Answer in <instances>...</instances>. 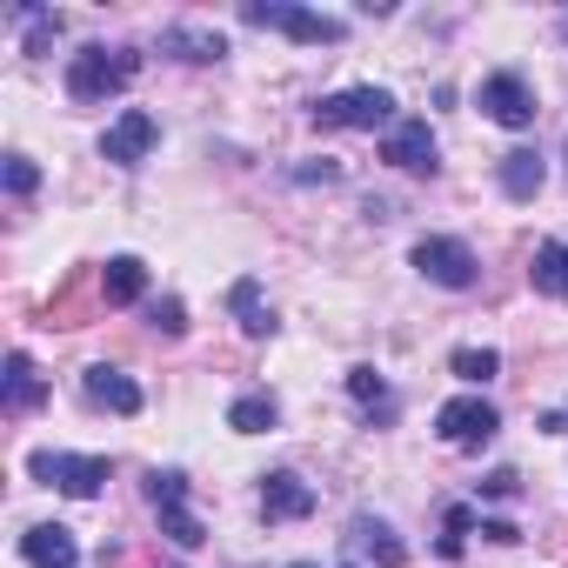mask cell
<instances>
[{
	"label": "cell",
	"instance_id": "obj_18",
	"mask_svg": "<svg viewBox=\"0 0 568 568\" xmlns=\"http://www.w3.org/2000/svg\"><path fill=\"white\" fill-rule=\"evenodd\" d=\"M227 308H234V322H241V335H247V342H267V335H274V308L261 302V281H247V274H241L234 288H227Z\"/></svg>",
	"mask_w": 568,
	"mask_h": 568
},
{
	"label": "cell",
	"instance_id": "obj_30",
	"mask_svg": "<svg viewBox=\"0 0 568 568\" xmlns=\"http://www.w3.org/2000/svg\"><path fill=\"white\" fill-rule=\"evenodd\" d=\"M295 181H302V187H315V181L328 187V181H342V161H328V154H322V161H302V168H295Z\"/></svg>",
	"mask_w": 568,
	"mask_h": 568
},
{
	"label": "cell",
	"instance_id": "obj_32",
	"mask_svg": "<svg viewBox=\"0 0 568 568\" xmlns=\"http://www.w3.org/2000/svg\"><path fill=\"white\" fill-rule=\"evenodd\" d=\"M541 428H548V435H561V428H568V415H541Z\"/></svg>",
	"mask_w": 568,
	"mask_h": 568
},
{
	"label": "cell",
	"instance_id": "obj_22",
	"mask_svg": "<svg viewBox=\"0 0 568 568\" xmlns=\"http://www.w3.org/2000/svg\"><path fill=\"white\" fill-rule=\"evenodd\" d=\"M274 415H281V408H274V395H241V402L227 408V428H234V435H267V428H274Z\"/></svg>",
	"mask_w": 568,
	"mask_h": 568
},
{
	"label": "cell",
	"instance_id": "obj_25",
	"mask_svg": "<svg viewBox=\"0 0 568 568\" xmlns=\"http://www.w3.org/2000/svg\"><path fill=\"white\" fill-rule=\"evenodd\" d=\"M468 535H475V508H468V501H455V508H448V515H442V555H448V561H455V555H462V541H468Z\"/></svg>",
	"mask_w": 568,
	"mask_h": 568
},
{
	"label": "cell",
	"instance_id": "obj_21",
	"mask_svg": "<svg viewBox=\"0 0 568 568\" xmlns=\"http://www.w3.org/2000/svg\"><path fill=\"white\" fill-rule=\"evenodd\" d=\"M355 548H362L375 568H402V561H408V548L395 541V528L375 521V515H355Z\"/></svg>",
	"mask_w": 568,
	"mask_h": 568
},
{
	"label": "cell",
	"instance_id": "obj_26",
	"mask_svg": "<svg viewBox=\"0 0 568 568\" xmlns=\"http://www.w3.org/2000/svg\"><path fill=\"white\" fill-rule=\"evenodd\" d=\"M348 395H355L362 408H382V415H388V382H382L375 368H348Z\"/></svg>",
	"mask_w": 568,
	"mask_h": 568
},
{
	"label": "cell",
	"instance_id": "obj_17",
	"mask_svg": "<svg viewBox=\"0 0 568 568\" xmlns=\"http://www.w3.org/2000/svg\"><path fill=\"white\" fill-rule=\"evenodd\" d=\"M528 281H535V295H548V302H568V241H535Z\"/></svg>",
	"mask_w": 568,
	"mask_h": 568
},
{
	"label": "cell",
	"instance_id": "obj_5",
	"mask_svg": "<svg viewBox=\"0 0 568 568\" xmlns=\"http://www.w3.org/2000/svg\"><path fill=\"white\" fill-rule=\"evenodd\" d=\"M28 468H34V481L61 488V495H74V501H94V495H101V481L114 475V468H108V455H54V448L28 455Z\"/></svg>",
	"mask_w": 568,
	"mask_h": 568
},
{
	"label": "cell",
	"instance_id": "obj_29",
	"mask_svg": "<svg viewBox=\"0 0 568 568\" xmlns=\"http://www.w3.org/2000/svg\"><path fill=\"white\" fill-rule=\"evenodd\" d=\"M481 495H488V501H515V495H521V475H515V468H488V475H481Z\"/></svg>",
	"mask_w": 568,
	"mask_h": 568
},
{
	"label": "cell",
	"instance_id": "obj_20",
	"mask_svg": "<svg viewBox=\"0 0 568 568\" xmlns=\"http://www.w3.org/2000/svg\"><path fill=\"white\" fill-rule=\"evenodd\" d=\"M161 54H174V61H221L227 54V41L221 34H207V28H161Z\"/></svg>",
	"mask_w": 568,
	"mask_h": 568
},
{
	"label": "cell",
	"instance_id": "obj_16",
	"mask_svg": "<svg viewBox=\"0 0 568 568\" xmlns=\"http://www.w3.org/2000/svg\"><path fill=\"white\" fill-rule=\"evenodd\" d=\"M48 402V375L34 368V355H8V415H34Z\"/></svg>",
	"mask_w": 568,
	"mask_h": 568
},
{
	"label": "cell",
	"instance_id": "obj_27",
	"mask_svg": "<svg viewBox=\"0 0 568 568\" xmlns=\"http://www.w3.org/2000/svg\"><path fill=\"white\" fill-rule=\"evenodd\" d=\"M148 322L161 328V335H187V308L168 295V302H148Z\"/></svg>",
	"mask_w": 568,
	"mask_h": 568
},
{
	"label": "cell",
	"instance_id": "obj_4",
	"mask_svg": "<svg viewBox=\"0 0 568 568\" xmlns=\"http://www.w3.org/2000/svg\"><path fill=\"white\" fill-rule=\"evenodd\" d=\"M148 501H154L161 535H168L174 548H201V541H207V528H201L194 508H187V475H181V468H154V475H148Z\"/></svg>",
	"mask_w": 568,
	"mask_h": 568
},
{
	"label": "cell",
	"instance_id": "obj_28",
	"mask_svg": "<svg viewBox=\"0 0 568 568\" xmlns=\"http://www.w3.org/2000/svg\"><path fill=\"white\" fill-rule=\"evenodd\" d=\"M41 187V168L28 154H8V194H34Z\"/></svg>",
	"mask_w": 568,
	"mask_h": 568
},
{
	"label": "cell",
	"instance_id": "obj_1",
	"mask_svg": "<svg viewBox=\"0 0 568 568\" xmlns=\"http://www.w3.org/2000/svg\"><path fill=\"white\" fill-rule=\"evenodd\" d=\"M141 81V54L134 48H81L68 61V94L74 101H108V94H128Z\"/></svg>",
	"mask_w": 568,
	"mask_h": 568
},
{
	"label": "cell",
	"instance_id": "obj_19",
	"mask_svg": "<svg viewBox=\"0 0 568 568\" xmlns=\"http://www.w3.org/2000/svg\"><path fill=\"white\" fill-rule=\"evenodd\" d=\"M541 181H548V168H541V154H535V148L501 154V194H508V201H535V194H541Z\"/></svg>",
	"mask_w": 568,
	"mask_h": 568
},
{
	"label": "cell",
	"instance_id": "obj_3",
	"mask_svg": "<svg viewBox=\"0 0 568 568\" xmlns=\"http://www.w3.org/2000/svg\"><path fill=\"white\" fill-rule=\"evenodd\" d=\"M241 21L247 28H281V34H288V41H302V48H335L348 28L335 21V14H315V8H288V0H247V8H241Z\"/></svg>",
	"mask_w": 568,
	"mask_h": 568
},
{
	"label": "cell",
	"instance_id": "obj_31",
	"mask_svg": "<svg viewBox=\"0 0 568 568\" xmlns=\"http://www.w3.org/2000/svg\"><path fill=\"white\" fill-rule=\"evenodd\" d=\"M481 535H488V541H501V548H508V541H521V528H515V521H501V515H488V521H481Z\"/></svg>",
	"mask_w": 568,
	"mask_h": 568
},
{
	"label": "cell",
	"instance_id": "obj_6",
	"mask_svg": "<svg viewBox=\"0 0 568 568\" xmlns=\"http://www.w3.org/2000/svg\"><path fill=\"white\" fill-rule=\"evenodd\" d=\"M435 435H442L448 448H488V442L501 435V415H495L481 395H455V402L435 408Z\"/></svg>",
	"mask_w": 568,
	"mask_h": 568
},
{
	"label": "cell",
	"instance_id": "obj_33",
	"mask_svg": "<svg viewBox=\"0 0 568 568\" xmlns=\"http://www.w3.org/2000/svg\"><path fill=\"white\" fill-rule=\"evenodd\" d=\"M295 568H315V561H295Z\"/></svg>",
	"mask_w": 568,
	"mask_h": 568
},
{
	"label": "cell",
	"instance_id": "obj_24",
	"mask_svg": "<svg viewBox=\"0 0 568 568\" xmlns=\"http://www.w3.org/2000/svg\"><path fill=\"white\" fill-rule=\"evenodd\" d=\"M448 368H455L468 388H481V382H495V375H501V355H495V348H455V355H448Z\"/></svg>",
	"mask_w": 568,
	"mask_h": 568
},
{
	"label": "cell",
	"instance_id": "obj_23",
	"mask_svg": "<svg viewBox=\"0 0 568 568\" xmlns=\"http://www.w3.org/2000/svg\"><path fill=\"white\" fill-rule=\"evenodd\" d=\"M14 21L28 28V54H48L54 34H61V14L54 8H34V0H28V8H14Z\"/></svg>",
	"mask_w": 568,
	"mask_h": 568
},
{
	"label": "cell",
	"instance_id": "obj_14",
	"mask_svg": "<svg viewBox=\"0 0 568 568\" xmlns=\"http://www.w3.org/2000/svg\"><path fill=\"white\" fill-rule=\"evenodd\" d=\"M81 395H88L94 408H108V415H141V388H134L121 368H108V362H94V368L81 375Z\"/></svg>",
	"mask_w": 568,
	"mask_h": 568
},
{
	"label": "cell",
	"instance_id": "obj_10",
	"mask_svg": "<svg viewBox=\"0 0 568 568\" xmlns=\"http://www.w3.org/2000/svg\"><path fill=\"white\" fill-rule=\"evenodd\" d=\"M475 101H481V114H488V121H501V128H535V114H541V108H535V94H528V81H521V74H508V68H501V74H488Z\"/></svg>",
	"mask_w": 568,
	"mask_h": 568
},
{
	"label": "cell",
	"instance_id": "obj_13",
	"mask_svg": "<svg viewBox=\"0 0 568 568\" xmlns=\"http://www.w3.org/2000/svg\"><path fill=\"white\" fill-rule=\"evenodd\" d=\"M21 555H28V568H81V541H74V528H61V521L28 528V535H21Z\"/></svg>",
	"mask_w": 568,
	"mask_h": 568
},
{
	"label": "cell",
	"instance_id": "obj_12",
	"mask_svg": "<svg viewBox=\"0 0 568 568\" xmlns=\"http://www.w3.org/2000/svg\"><path fill=\"white\" fill-rule=\"evenodd\" d=\"M261 515L267 521H308L315 515V488L295 468H274V475H261Z\"/></svg>",
	"mask_w": 568,
	"mask_h": 568
},
{
	"label": "cell",
	"instance_id": "obj_11",
	"mask_svg": "<svg viewBox=\"0 0 568 568\" xmlns=\"http://www.w3.org/2000/svg\"><path fill=\"white\" fill-rule=\"evenodd\" d=\"M94 308H108V302H101V274L74 267L61 288H54V302H48V328H88Z\"/></svg>",
	"mask_w": 568,
	"mask_h": 568
},
{
	"label": "cell",
	"instance_id": "obj_2",
	"mask_svg": "<svg viewBox=\"0 0 568 568\" xmlns=\"http://www.w3.org/2000/svg\"><path fill=\"white\" fill-rule=\"evenodd\" d=\"M402 114H395V94L388 88H342L315 108V128H355V134H388Z\"/></svg>",
	"mask_w": 568,
	"mask_h": 568
},
{
	"label": "cell",
	"instance_id": "obj_8",
	"mask_svg": "<svg viewBox=\"0 0 568 568\" xmlns=\"http://www.w3.org/2000/svg\"><path fill=\"white\" fill-rule=\"evenodd\" d=\"M154 141H161V121H154L148 108H128V114L101 134V161H114V168H141V161L154 154Z\"/></svg>",
	"mask_w": 568,
	"mask_h": 568
},
{
	"label": "cell",
	"instance_id": "obj_9",
	"mask_svg": "<svg viewBox=\"0 0 568 568\" xmlns=\"http://www.w3.org/2000/svg\"><path fill=\"white\" fill-rule=\"evenodd\" d=\"M382 161L402 168V174H435V168H442V161H435V128L415 121V114H402V121L382 134Z\"/></svg>",
	"mask_w": 568,
	"mask_h": 568
},
{
	"label": "cell",
	"instance_id": "obj_15",
	"mask_svg": "<svg viewBox=\"0 0 568 568\" xmlns=\"http://www.w3.org/2000/svg\"><path fill=\"white\" fill-rule=\"evenodd\" d=\"M148 295V261L141 254H114L108 267H101V302L108 308H134Z\"/></svg>",
	"mask_w": 568,
	"mask_h": 568
},
{
	"label": "cell",
	"instance_id": "obj_7",
	"mask_svg": "<svg viewBox=\"0 0 568 568\" xmlns=\"http://www.w3.org/2000/svg\"><path fill=\"white\" fill-rule=\"evenodd\" d=\"M415 274H428L435 288H475V254H468V241H455V234H422L415 241Z\"/></svg>",
	"mask_w": 568,
	"mask_h": 568
}]
</instances>
